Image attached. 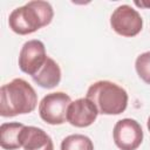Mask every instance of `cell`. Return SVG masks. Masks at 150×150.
Listing matches in <instances>:
<instances>
[{
  "mask_svg": "<svg viewBox=\"0 0 150 150\" xmlns=\"http://www.w3.org/2000/svg\"><path fill=\"white\" fill-rule=\"evenodd\" d=\"M38 104L34 88L23 79H14L0 89V115L13 117L32 112Z\"/></svg>",
  "mask_w": 150,
  "mask_h": 150,
  "instance_id": "1",
  "label": "cell"
},
{
  "mask_svg": "<svg viewBox=\"0 0 150 150\" xmlns=\"http://www.w3.org/2000/svg\"><path fill=\"white\" fill-rule=\"evenodd\" d=\"M54 16L53 7L47 1L35 0L12 11L8 18L9 28L19 34L27 35L49 25Z\"/></svg>",
  "mask_w": 150,
  "mask_h": 150,
  "instance_id": "2",
  "label": "cell"
},
{
  "mask_svg": "<svg viewBox=\"0 0 150 150\" xmlns=\"http://www.w3.org/2000/svg\"><path fill=\"white\" fill-rule=\"evenodd\" d=\"M89 98L102 115H120L128 105V94L115 82L101 80L93 83L87 90Z\"/></svg>",
  "mask_w": 150,
  "mask_h": 150,
  "instance_id": "3",
  "label": "cell"
},
{
  "mask_svg": "<svg viewBox=\"0 0 150 150\" xmlns=\"http://www.w3.org/2000/svg\"><path fill=\"white\" fill-rule=\"evenodd\" d=\"M70 103V96L63 91L47 94L39 104L40 117L50 125L63 124L67 121V110Z\"/></svg>",
  "mask_w": 150,
  "mask_h": 150,
  "instance_id": "4",
  "label": "cell"
},
{
  "mask_svg": "<svg viewBox=\"0 0 150 150\" xmlns=\"http://www.w3.org/2000/svg\"><path fill=\"white\" fill-rule=\"evenodd\" d=\"M110 26L118 35L132 38L142 30L143 19L130 5H121L110 16Z\"/></svg>",
  "mask_w": 150,
  "mask_h": 150,
  "instance_id": "5",
  "label": "cell"
},
{
  "mask_svg": "<svg viewBox=\"0 0 150 150\" xmlns=\"http://www.w3.org/2000/svg\"><path fill=\"white\" fill-rule=\"evenodd\" d=\"M112 137L116 146L121 150H136L143 141L141 124L132 118H122L116 122Z\"/></svg>",
  "mask_w": 150,
  "mask_h": 150,
  "instance_id": "6",
  "label": "cell"
},
{
  "mask_svg": "<svg viewBox=\"0 0 150 150\" xmlns=\"http://www.w3.org/2000/svg\"><path fill=\"white\" fill-rule=\"evenodd\" d=\"M46 47L40 40H29L23 43L19 54V67L21 71L34 76L47 61Z\"/></svg>",
  "mask_w": 150,
  "mask_h": 150,
  "instance_id": "7",
  "label": "cell"
},
{
  "mask_svg": "<svg viewBox=\"0 0 150 150\" xmlns=\"http://www.w3.org/2000/svg\"><path fill=\"white\" fill-rule=\"evenodd\" d=\"M98 115L96 105L87 97L73 101L67 110V121L76 128H86L91 125Z\"/></svg>",
  "mask_w": 150,
  "mask_h": 150,
  "instance_id": "8",
  "label": "cell"
},
{
  "mask_svg": "<svg viewBox=\"0 0 150 150\" xmlns=\"http://www.w3.org/2000/svg\"><path fill=\"white\" fill-rule=\"evenodd\" d=\"M19 143L23 150H54L50 136L41 128L25 125L19 134Z\"/></svg>",
  "mask_w": 150,
  "mask_h": 150,
  "instance_id": "9",
  "label": "cell"
},
{
  "mask_svg": "<svg viewBox=\"0 0 150 150\" xmlns=\"http://www.w3.org/2000/svg\"><path fill=\"white\" fill-rule=\"evenodd\" d=\"M32 79L41 88L52 89L59 86L61 81V69L59 64L52 57L48 56L45 64L34 76H32Z\"/></svg>",
  "mask_w": 150,
  "mask_h": 150,
  "instance_id": "10",
  "label": "cell"
},
{
  "mask_svg": "<svg viewBox=\"0 0 150 150\" xmlns=\"http://www.w3.org/2000/svg\"><path fill=\"white\" fill-rule=\"evenodd\" d=\"M25 125L19 122L2 123L0 127V145L5 150H16L20 146L19 134Z\"/></svg>",
  "mask_w": 150,
  "mask_h": 150,
  "instance_id": "11",
  "label": "cell"
},
{
  "mask_svg": "<svg viewBox=\"0 0 150 150\" xmlns=\"http://www.w3.org/2000/svg\"><path fill=\"white\" fill-rule=\"evenodd\" d=\"M61 150H94V144L88 136L73 134L63 138L61 142Z\"/></svg>",
  "mask_w": 150,
  "mask_h": 150,
  "instance_id": "12",
  "label": "cell"
},
{
  "mask_svg": "<svg viewBox=\"0 0 150 150\" xmlns=\"http://www.w3.org/2000/svg\"><path fill=\"white\" fill-rule=\"evenodd\" d=\"M135 69L138 76L148 84H150V52L142 53L135 61Z\"/></svg>",
  "mask_w": 150,
  "mask_h": 150,
  "instance_id": "13",
  "label": "cell"
},
{
  "mask_svg": "<svg viewBox=\"0 0 150 150\" xmlns=\"http://www.w3.org/2000/svg\"><path fill=\"white\" fill-rule=\"evenodd\" d=\"M135 5L138 6V7H144V8H150V2H146V1H135Z\"/></svg>",
  "mask_w": 150,
  "mask_h": 150,
  "instance_id": "14",
  "label": "cell"
},
{
  "mask_svg": "<svg viewBox=\"0 0 150 150\" xmlns=\"http://www.w3.org/2000/svg\"><path fill=\"white\" fill-rule=\"evenodd\" d=\"M146 127H148V130L150 131V116H149V118H148V122H146Z\"/></svg>",
  "mask_w": 150,
  "mask_h": 150,
  "instance_id": "15",
  "label": "cell"
}]
</instances>
